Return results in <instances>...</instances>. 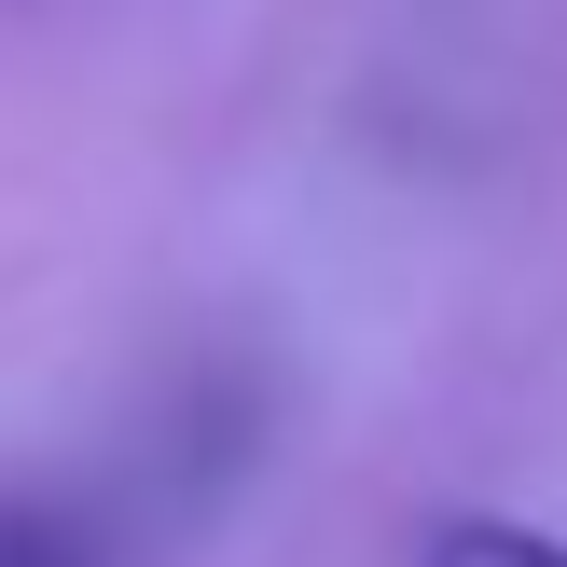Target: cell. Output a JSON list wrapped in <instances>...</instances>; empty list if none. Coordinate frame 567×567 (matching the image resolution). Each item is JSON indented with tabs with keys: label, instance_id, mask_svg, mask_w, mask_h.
Instances as JSON below:
<instances>
[{
	"label": "cell",
	"instance_id": "2",
	"mask_svg": "<svg viewBox=\"0 0 567 567\" xmlns=\"http://www.w3.org/2000/svg\"><path fill=\"white\" fill-rule=\"evenodd\" d=\"M0 567H97V526H83L70 498H28V485H0Z\"/></svg>",
	"mask_w": 567,
	"mask_h": 567
},
{
	"label": "cell",
	"instance_id": "1",
	"mask_svg": "<svg viewBox=\"0 0 567 567\" xmlns=\"http://www.w3.org/2000/svg\"><path fill=\"white\" fill-rule=\"evenodd\" d=\"M415 567H567V540H540V526H513V513H443L430 540H415Z\"/></svg>",
	"mask_w": 567,
	"mask_h": 567
}]
</instances>
